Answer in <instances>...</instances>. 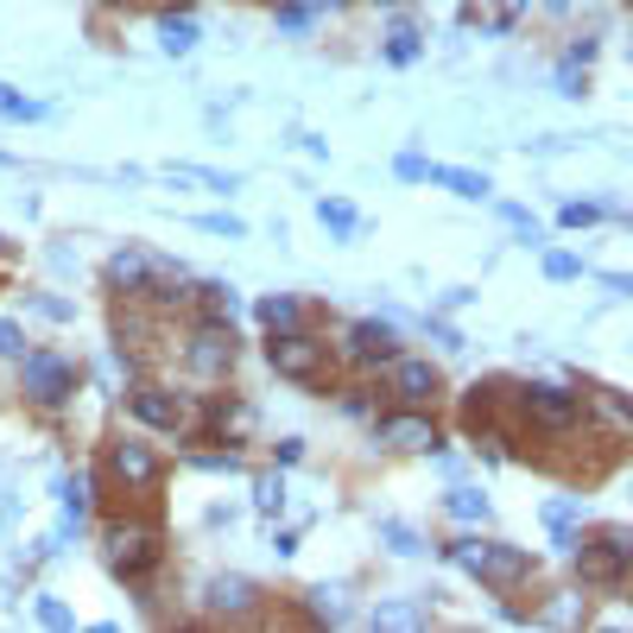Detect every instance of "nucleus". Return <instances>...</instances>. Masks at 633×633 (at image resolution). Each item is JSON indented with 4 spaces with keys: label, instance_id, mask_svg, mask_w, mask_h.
<instances>
[{
    "label": "nucleus",
    "instance_id": "obj_1",
    "mask_svg": "<svg viewBox=\"0 0 633 633\" xmlns=\"http://www.w3.org/2000/svg\"><path fill=\"white\" fill-rule=\"evenodd\" d=\"M102 564H109L121 583H147L152 570L165 564V532H159V520H109V532H102Z\"/></svg>",
    "mask_w": 633,
    "mask_h": 633
},
{
    "label": "nucleus",
    "instance_id": "obj_2",
    "mask_svg": "<svg viewBox=\"0 0 633 633\" xmlns=\"http://www.w3.org/2000/svg\"><path fill=\"white\" fill-rule=\"evenodd\" d=\"M444 552H450V564H463L488 590H520L526 577H532V558H526L520 545H507V539H456Z\"/></svg>",
    "mask_w": 633,
    "mask_h": 633
},
{
    "label": "nucleus",
    "instance_id": "obj_3",
    "mask_svg": "<svg viewBox=\"0 0 633 633\" xmlns=\"http://www.w3.org/2000/svg\"><path fill=\"white\" fill-rule=\"evenodd\" d=\"M76 362L71 355H58V349H26L20 355V393H26V406L38 412H64L76 400Z\"/></svg>",
    "mask_w": 633,
    "mask_h": 633
},
{
    "label": "nucleus",
    "instance_id": "obj_4",
    "mask_svg": "<svg viewBox=\"0 0 633 633\" xmlns=\"http://www.w3.org/2000/svg\"><path fill=\"white\" fill-rule=\"evenodd\" d=\"M570 552H577V577L590 590H621L633 564V526H602L596 539H570Z\"/></svg>",
    "mask_w": 633,
    "mask_h": 633
},
{
    "label": "nucleus",
    "instance_id": "obj_5",
    "mask_svg": "<svg viewBox=\"0 0 633 633\" xmlns=\"http://www.w3.org/2000/svg\"><path fill=\"white\" fill-rule=\"evenodd\" d=\"M266 362L279 380H299V387H324L330 380V342H317V336L304 330H273L266 336Z\"/></svg>",
    "mask_w": 633,
    "mask_h": 633
},
{
    "label": "nucleus",
    "instance_id": "obj_6",
    "mask_svg": "<svg viewBox=\"0 0 633 633\" xmlns=\"http://www.w3.org/2000/svg\"><path fill=\"white\" fill-rule=\"evenodd\" d=\"M520 418L539 425V431H552V438H570L590 418V400L570 393V387H552V380H532V387H520Z\"/></svg>",
    "mask_w": 633,
    "mask_h": 633
},
{
    "label": "nucleus",
    "instance_id": "obj_7",
    "mask_svg": "<svg viewBox=\"0 0 633 633\" xmlns=\"http://www.w3.org/2000/svg\"><path fill=\"white\" fill-rule=\"evenodd\" d=\"M235 362H241V336H235V324L203 317V324L190 330V342H185V368L197 374V380H228Z\"/></svg>",
    "mask_w": 633,
    "mask_h": 633
},
{
    "label": "nucleus",
    "instance_id": "obj_8",
    "mask_svg": "<svg viewBox=\"0 0 633 633\" xmlns=\"http://www.w3.org/2000/svg\"><path fill=\"white\" fill-rule=\"evenodd\" d=\"M374 444L406 450V456H425V450H444V431H438L431 412L400 406V412H380V418H374Z\"/></svg>",
    "mask_w": 633,
    "mask_h": 633
},
{
    "label": "nucleus",
    "instance_id": "obj_9",
    "mask_svg": "<svg viewBox=\"0 0 633 633\" xmlns=\"http://www.w3.org/2000/svg\"><path fill=\"white\" fill-rule=\"evenodd\" d=\"M109 476H114V488H127V494H152V488L165 482V463H159V450L140 444V438H114Z\"/></svg>",
    "mask_w": 633,
    "mask_h": 633
},
{
    "label": "nucleus",
    "instance_id": "obj_10",
    "mask_svg": "<svg viewBox=\"0 0 633 633\" xmlns=\"http://www.w3.org/2000/svg\"><path fill=\"white\" fill-rule=\"evenodd\" d=\"M393 355H400V330L387 317H362L342 330V362H355V368H387Z\"/></svg>",
    "mask_w": 633,
    "mask_h": 633
},
{
    "label": "nucleus",
    "instance_id": "obj_11",
    "mask_svg": "<svg viewBox=\"0 0 633 633\" xmlns=\"http://www.w3.org/2000/svg\"><path fill=\"white\" fill-rule=\"evenodd\" d=\"M387 393H393L400 406H431V400L444 393V374L431 368V362H418V355H393V362H387Z\"/></svg>",
    "mask_w": 633,
    "mask_h": 633
},
{
    "label": "nucleus",
    "instance_id": "obj_12",
    "mask_svg": "<svg viewBox=\"0 0 633 633\" xmlns=\"http://www.w3.org/2000/svg\"><path fill=\"white\" fill-rule=\"evenodd\" d=\"M127 412H134L147 431H178V425H185V400L165 393V387H152V380H140V387L127 393Z\"/></svg>",
    "mask_w": 633,
    "mask_h": 633
},
{
    "label": "nucleus",
    "instance_id": "obj_13",
    "mask_svg": "<svg viewBox=\"0 0 633 633\" xmlns=\"http://www.w3.org/2000/svg\"><path fill=\"white\" fill-rule=\"evenodd\" d=\"M203 608H210L216 621H248V615L261 608V590H254L248 577H210V590H203Z\"/></svg>",
    "mask_w": 633,
    "mask_h": 633
},
{
    "label": "nucleus",
    "instance_id": "obj_14",
    "mask_svg": "<svg viewBox=\"0 0 633 633\" xmlns=\"http://www.w3.org/2000/svg\"><path fill=\"white\" fill-rule=\"evenodd\" d=\"M254 425H261V412L248 406L241 393L210 400V438H216V444H248V438H254Z\"/></svg>",
    "mask_w": 633,
    "mask_h": 633
},
{
    "label": "nucleus",
    "instance_id": "obj_15",
    "mask_svg": "<svg viewBox=\"0 0 633 633\" xmlns=\"http://www.w3.org/2000/svg\"><path fill=\"white\" fill-rule=\"evenodd\" d=\"M425 185H444V190H456V197H469V203H488V197H494L488 172H469V165H431Z\"/></svg>",
    "mask_w": 633,
    "mask_h": 633
},
{
    "label": "nucleus",
    "instance_id": "obj_16",
    "mask_svg": "<svg viewBox=\"0 0 633 633\" xmlns=\"http://www.w3.org/2000/svg\"><path fill=\"white\" fill-rule=\"evenodd\" d=\"M197 13H178V7H165L159 13V45L172 51V58H185V51H197Z\"/></svg>",
    "mask_w": 633,
    "mask_h": 633
},
{
    "label": "nucleus",
    "instance_id": "obj_17",
    "mask_svg": "<svg viewBox=\"0 0 633 633\" xmlns=\"http://www.w3.org/2000/svg\"><path fill=\"white\" fill-rule=\"evenodd\" d=\"M317 223L330 228L336 241H362V210H355V203H342V197H317Z\"/></svg>",
    "mask_w": 633,
    "mask_h": 633
},
{
    "label": "nucleus",
    "instance_id": "obj_18",
    "mask_svg": "<svg viewBox=\"0 0 633 633\" xmlns=\"http://www.w3.org/2000/svg\"><path fill=\"white\" fill-rule=\"evenodd\" d=\"M190 299L203 304V317H216V324H235V317H241V292H235V286H223V279H210V286H197Z\"/></svg>",
    "mask_w": 633,
    "mask_h": 633
},
{
    "label": "nucleus",
    "instance_id": "obj_19",
    "mask_svg": "<svg viewBox=\"0 0 633 633\" xmlns=\"http://www.w3.org/2000/svg\"><path fill=\"white\" fill-rule=\"evenodd\" d=\"M165 178H172V185L216 190V197H228V190H241V178H235V172H210V165H165Z\"/></svg>",
    "mask_w": 633,
    "mask_h": 633
},
{
    "label": "nucleus",
    "instance_id": "obj_20",
    "mask_svg": "<svg viewBox=\"0 0 633 633\" xmlns=\"http://www.w3.org/2000/svg\"><path fill=\"white\" fill-rule=\"evenodd\" d=\"M261 324H266V330H299L304 304L292 299V292H273V299H261Z\"/></svg>",
    "mask_w": 633,
    "mask_h": 633
},
{
    "label": "nucleus",
    "instance_id": "obj_21",
    "mask_svg": "<svg viewBox=\"0 0 633 633\" xmlns=\"http://www.w3.org/2000/svg\"><path fill=\"white\" fill-rule=\"evenodd\" d=\"M444 514H450V520H463V526H482L488 520V494H476V488H450Z\"/></svg>",
    "mask_w": 633,
    "mask_h": 633
},
{
    "label": "nucleus",
    "instance_id": "obj_22",
    "mask_svg": "<svg viewBox=\"0 0 633 633\" xmlns=\"http://www.w3.org/2000/svg\"><path fill=\"white\" fill-rule=\"evenodd\" d=\"M368 621H374V628H431V615H425V608H412V602H380Z\"/></svg>",
    "mask_w": 633,
    "mask_h": 633
},
{
    "label": "nucleus",
    "instance_id": "obj_23",
    "mask_svg": "<svg viewBox=\"0 0 633 633\" xmlns=\"http://www.w3.org/2000/svg\"><path fill=\"white\" fill-rule=\"evenodd\" d=\"M418 58H425L418 26H393V33H387V64H418Z\"/></svg>",
    "mask_w": 633,
    "mask_h": 633
},
{
    "label": "nucleus",
    "instance_id": "obj_24",
    "mask_svg": "<svg viewBox=\"0 0 633 633\" xmlns=\"http://www.w3.org/2000/svg\"><path fill=\"white\" fill-rule=\"evenodd\" d=\"M311 621H324V628H342L349 621V602H342V590H311Z\"/></svg>",
    "mask_w": 633,
    "mask_h": 633
},
{
    "label": "nucleus",
    "instance_id": "obj_25",
    "mask_svg": "<svg viewBox=\"0 0 633 633\" xmlns=\"http://www.w3.org/2000/svg\"><path fill=\"white\" fill-rule=\"evenodd\" d=\"M380 545H387L393 558H418V552H425V539H418L412 526H400V520H380Z\"/></svg>",
    "mask_w": 633,
    "mask_h": 633
},
{
    "label": "nucleus",
    "instance_id": "obj_26",
    "mask_svg": "<svg viewBox=\"0 0 633 633\" xmlns=\"http://www.w3.org/2000/svg\"><path fill=\"white\" fill-rule=\"evenodd\" d=\"M583 520V494L570 501H545V526H558V545H570V526Z\"/></svg>",
    "mask_w": 633,
    "mask_h": 633
},
{
    "label": "nucleus",
    "instance_id": "obj_27",
    "mask_svg": "<svg viewBox=\"0 0 633 633\" xmlns=\"http://www.w3.org/2000/svg\"><path fill=\"white\" fill-rule=\"evenodd\" d=\"M552 83H558V96H570V102H577V96H590V64H570V58H558V76H552Z\"/></svg>",
    "mask_w": 633,
    "mask_h": 633
},
{
    "label": "nucleus",
    "instance_id": "obj_28",
    "mask_svg": "<svg viewBox=\"0 0 633 633\" xmlns=\"http://www.w3.org/2000/svg\"><path fill=\"white\" fill-rule=\"evenodd\" d=\"M545 279H552V286L583 279V254H564V248H552V254H545Z\"/></svg>",
    "mask_w": 633,
    "mask_h": 633
},
{
    "label": "nucleus",
    "instance_id": "obj_29",
    "mask_svg": "<svg viewBox=\"0 0 633 633\" xmlns=\"http://www.w3.org/2000/svg\"><path fill=\"white\" fill-rule=\"evenodd\" d=\"M0 114H7V121H38L45 102H33V96H20V89H7V83H0Z\"/></svg>",
    "mask_w": 633,
    "mask_h": 633
},
{
    "label": "nucleus",
    "instance_id": "obj_30",
    "mask_svg": "<svg viewBox=\"0 0 633 633\" xmlns=\"http://www.w3.org/2000/svg\"><path fill=\"white\" fill-rule=\"evenodd\" d=\"M494 210H501V223L514 228V235H520L526 248L539 241V223H532V210H526V203H494Z\"/></svg>",
    "mask_w": 633,
    "mask_h": 633
},
{
    "label": "nucleus",
    "instance_id": "obj_31",
    "mask_svg": "<svg viewBox=\"0 0 633 633\" xmlns=\"http://www.w3.org/2000/svg\"><path fill=\"white\" fill-rule=\"evenodd\" d=\"M254 507L273 520V514L286 507V476H261V482H254Z\"/></svg>",
    "mask_w": 633,
    "mask_h": 633
},
{
    "label": "nucleus",
    "instance_id": "obj_32",
    "mask_svg": "<svg viewBox=\"0 0 633 633\" xmlns=\"http://www.w3.org/2000/svg\"><path fill=\"white\" fill-rule=\"evenodd\" d=\"M26 304H33L38 317H51V324H71V317H76V304L71 299H51V292H26Z\"/></svg>",
    "mask_w": 633,
    "mask_h": 633
},
{
    "label": "nucleus",
    "instance_id": "obj_33",
    "mask_svg": "<svg viewBox=\"0 0 633 633\" xmlns=\"http://www.w3.org/2000/svg\"><path fill=\"white\" fill-rule=\"evenodd\" d=\"M273 26H279V33H292V38H304V33H311V13L292 7V0H279V7H273Z\"/></svg>",
    "mask_w": 633,
    "mask_h": 633
},
{
    "label": "nucleus",
    "instance_id": "obj_34",
    "mask_svg": "<svg viewBox=\"0 0 633 633\" xmlns=\"http://www.w3.org/2000/svg\"><path fill=\"white\" fill-rule=\"evenodd\" d=\"M33 615H38V628H76V615H71V608H64L58 596H38Z\"/></svg>",
    "mask_w": 633,
    "mask_h": 633
},
{
    "label": "nucleus",
    "instance_id": "obj_35",
    "mask_svg": "<svg viewBox=\"0 0 633 633\" xmlns=\"http://www.w3.org/2000/svg\"><path fill=\"white\" fill-rule=\"evenodd\" d=\"M197 469H210V476H241V450H210V456H190Z\"/></svg>",
    "mask_w": 633,
    "mask_h": 633
},
{
    "label": "nucleus",
    "instance_id": "obj_36",
    "mask_svg": "<svg viewBox=\"0 0 633 633\" xmlns=\"http://www.w3.org/2000/svg\"><path fill=\"white\" fill-rule=\"evenodd\" d=\"M602 216H608L602 203H564V210H558V223H564V228H596Z\"/></svg>",
    "mask_w": 633,
    "mask_h": 633
},
{
    "label": "nucleus",
    "instance_id": "obj_37",
    "mask_svg": "<svg viewBox=\"0 0 633 633\" xmlns=\"http://www.w3.org/2000/svg\"><path fill=\"white\" fill-rule=\"evenodd\" d=\"M425 172H431L425 152H400V159H393V178H400V185H425Z\"/></svg>",
    "mask_w": 633,
    "mask_h": 633
},
{
    "label": "nucleus",
    "instance_id": "obj_38",
    "mask_svg": "<svg viewBox=\"0 0 633 633\" xmlns=\"http://www.w3.org/2000/svg\"><path fill=\"white\" fill-rule=\"evenodd\" d=\"M0 355H7V362H20V355H26V330H20L13 317H0Z\"/></svg>",
    "mask_w": 633,
    "mask_h": 633
},
{
    "label": "nucleus",
    "instance_id": "obj_39",
    "mask_svg": "<svg viewBox=\"0 0 633 633\" xmlns=\"http://www.w3.org/2000/svg\"><path fill=\"white\" fill-rule=\"evenodd\" d=\"M197 228H210V235H228V241H241V235H248V223H241V216H197Z\"/></svg>",
    "mask_w": 633,
    "mask_h": 633
},
{
    "label": "nucleus",
    "instance_id": "obj_40",
    "mask_svg": "<svg viewBox=\"0 0 633 633\" xmlns=\"http://www.w3.org/2000/svg\"><path fill=\"white\" fill-rule=\"evenodd\" d=\"M425 324H431V342H444L450 355H456V349H469V342H463V330H456V324H444V317H425Z\"/></svg>",
    "mask_w": 633,
    "mask_h": 633
},
{
    "label": "nucleus",
    "instance_id": "obj_41",
    "mask_svg": "<svg viewBox=\"0 0 633 633\" xmlns=\"http://www.w3.org/2000/svg\"><path fill=\"white\" fill-rule=\"evenodd\" d=\"M596 38H570V51H564V58H570V64H596Z\"/></svg>",
    "mask_w": 633,
    "mask_h": 633
},
{
    "label": "nucleus",
    "instance_id": "obj_42",
    "mask_svg": "<svg viewBox=\"0 0 633 633\" xmlns=\"http://www.w3.org/2000/svg\"><path fill=\"white\" fill-rule=\"evenodd\" d=\"M273 456H279V469H292L304 456V438H286V444H273Z\"/></svg>",
    "mask_w": 633,
    "mask_h": 633
},
{
    "label": "nucleus",
    "instance_id": "obj_43",
    "mask_svg": "<svg viewBox=\"0 0 633 633\" xmlns=\"http://www.w3.org/2000/svg\"><path fill=\"white\" fill-rule=\"evenodd\" d=\"M292 7H304V13H311V20H317V13H342V7H349V0H292Z\"/></svg>",
    "mask_w": 633,
    "mask_h": 633
},
{
    "label": "nucleus",
    "instance_id": "obj_44",
    "mask_svg": "<svg viewBox=\"0 0 633 633\" xmlns=\"http://www.w3.org/2000/svg\"><path fill=\"white\" fill-rule=\"evenodd\" d=\"M520 7H545V13H570L577 0H520Z\"/></svg>",
    "mask_w": 633,
    "mask_h": 633
},
{
    "label": "nucleus",
    "instance_id": "obj_45",
    "mask_svg": "<svg viewBox=\"0 0 633 633\" xmlns=\"http://www.w3.org/2000/svg\"><path fill=\"white\" fill-rule=\"evenodd\" d=\"M109 7H147V0H109Z\"/></svg>",
    "mask_w": 633,
    "mask_h": 633
},
{
    "label": "nucleus",
    "instance_id": "obj_46",
    "mask_svg": "<svg viewBox=\"0 0 633 633\" xmlns=\"http://www.w3.org/2000/svg\"><path fill=\"white\" fill-rule=\"evenodd\" d=\"M0 165H13V152H0Z\"/></svg>",
    "mask_w": 633,
    "mask_h": 633
},
{
    "label": "nucleus",
    "instance_id": "obj_47",
    "mask_svg": "<svg viewBox=\"0 0 633 633\" xmlns=\"http://www.w3.org/2000/svg\"><path fill=\"white\" fill-rule=\"evenodd\" d=\"M0 261H7V235H0Z\"/></svg>",
    "mask_w": 633,
    "mask_h": 633
}]
</instances>
